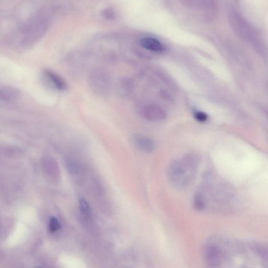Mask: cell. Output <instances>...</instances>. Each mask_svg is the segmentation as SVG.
I'll return each instance as SVG.
<instances>
[{"mask_svg":"<svg viewBox=\"0 0 268 268\" xmlns=\"http://www.w3.org/2000/svg\"><path fill=\"white\" fill-rule=\"evenodd\" d=\"M68 10L66 4L56 3L40 6L6 34L5 43L16 50L30 48L44 36L55 17Z\"/></svg>","mask_w":268,"mask_h":268,"instance_id":"cell-1","label":"cell"},{"mask_svg":"<svg viewBox=\"0 0 268 268\" xmlns=\"http://www.w3.org/2000/svg\"><path fill=\"white\" fill-rule=\"evenodd\" d=\"M199 163L196 154H187L182 159L173 161L168 168V178L171 184L183 187L189 183L195 173Z\"/></svg>","mask_w":268,"mask_h":268,"instance_id":"cell-2","label":"cell"},{"mask_svg":"<svg viewBox=\"0 0 268 268\" xmlns=\"http://www.w3.org/2000/svg\"><path fill=\"white\" fill-rule=\"evenodd\" d=\"M88 83L93 93L99 96H104L110 90L111 79L105 70L95 67L89 72Z\"/></svg>","mask_w":268,"mask_h":268,"instance_id":"cell-3","label":"cell"},{"mask_svg":"<svg viewBox=\"0 0 268 268\" xmlns=\"http://www.w3.org/2000/svg\"><path fill=\"white\" fill-rule=\"evenodd\" d=\"M42 77L45 83L53 90L64 92L68 89V84L65 80L55 72L45 69L42 72Z\"/></svg>","mask_w":268,"mask_h":268,"instance_id":"cell-4","label":"cell"},{"mask_svg":"<svg viewBox=\"0 0 268 268\" xmlns=\"http://www.w3.org/2000/svg\"><path fill=\"white\" fill-rule=\"evenodd\" d=\"M144 117L150 121L157 122L164 119L167 116L165 110L156 104H148L143 110Z\"/></svg>","mask_w":268,"mask_h":268,"instance_id":"cell-5","label":"cell"},{"mask_svg":"<svg viewBox=\"0 0 268 268\" xmlns=\"http://www.w3.org/2000/svg\"><path fill=\"white\" fill-rule=\"evenodd\" d=\"M19 96V91L14 86L3 85L0 88V99L1 101L5 103L14 102Z\"/></svg>","mask_w":268,"mask_h":268,"instance_id":"cell-6","label":"cell"},{"mask_svg":"<svg viewBox=\"0 0 268 268\" xmlns=\"http://www.w3.org/2000/svg\"><path fill=\"white\" fill-rule=\"evenodd\" d=\"M134 142L137 148L144 152H152L156 149L155 143L151 139L142 135L134 137Z\"/></svg>","mask_w":268,"mask_h":268,"instance_id":"cell-7","label":"cell"},{"mask_svg":"<svg viewBox=\"0 0 268 268\" xmlns=\"http://www.w3.org/2000/svg\"><path fill=\"white\" fill-rule=\"evenodd\" d=\"M143 48L153 52H161L164 50V46L158 40L151 37H145L140 41Z\"/></svg>","mask_w":268,"mask_h":268,"instance_id":"cell-8","label":"cell"},{"mask_svg":"<svg viewBox=\"0 0 268 268\" xmlns=\"http://www.w3.org/2000/svg\"><path fill=\"white\" fill-rule=\"evenodd\" d=\"M193 206L198 211L204 210L206 206L205 200L204 196L200 193L195 194L193 198Z\"/></svg>","mask_w":268,"mask_h":268,"instance_id":"cell-9","label":"cell"},{"mask_svg":"<svg viewBox=\"0 0 268 268\" xmlns=\"http://www.w3.org/2000/svg\"><path fill=\"white\" fill-rule=\"evenodd\" d=\"M256 252H257L261 258L268 263V246L264 245H258L254 247Z\"/></svg>","mask_w":268,"mask_h":268,"instance_id":"cell-10","label":"cell"},{"mask_svg":"<svg viewBox=\"0 0 268 268\" xmlns=\"http://www.w3.org/2000/svg\"><path fill=\"white\" fill-rule=\"evenodd\" d=\"M79 206L83 215L85 217H89L91 214L90 207L84 199H81L79 201Z\"/></svg>","mask_w":268,"mask_h":268,"instance_id":"cell-11","label":"cell"},{"mask_svg":"<svg viewBox=\"0 0 268 268\" xmlns=\"http://www.w3.org/2000/svg\"><path fill=\"white\" fill-rule=\"evenodd\" d=\"M100 15L106 19H113L116 17V12L112 8H106L100 12Z\"/></svg>","mask_w":268,"mask_h":268,"instance_id":"cell-12","label":"cell"},{"mask_svg":"<svg viewBox=\"0 0 268 268\" xmlns=\"http://www.w3.org/2000/svg\"><path fill=\"white\" fill-rule=\"evenodd\" d=\"M60 225L55 218H51L49 223V230L51 233H55L59 230Z\"/></svg>","mask_w":268,"mask_h":268,"instance_id":"cell-13","label":"cell"},{"mask_svg":"<svg viewBox=\"0 0 268 268\" xmlns=\"http://www.w3.org/2000/svg\"><path fill=\"white\" fill-rule=\"evenodd\" d=\"M194 116L196 120L200 122H205L206 121L207 119H208V116H207L206 113L202 112H196L194 114Z\"/></svg>","mask_w":268,"mask_h":268,"instance_id":"cell-14","label":"cell"}]
</instances>
